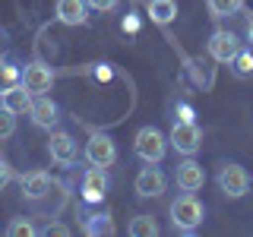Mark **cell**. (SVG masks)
<instances>
[{
  "mask_svg": "<svg viewBox=\"0 0 253 237\" xmlns=\"http://www.w3.org/2000/svg\"><path fill=\"white\" fill-rule=\"evenodd\" d=\"M22 82V67L13 57H0V95Z\"/></svg>",
  "mask_w": 253,
  "mask_h": 237,
  "instance_id": "cell-16",
  "label": "cell"
},
{
  "mask_svg": "<svg viewBox=\"0 0 253 237\" xmlns=\"http://www.w3.org/2000/svg\"><path fill=\"white\" fill-rule=\"evenodd\" d=\"M209 57L212 60H218V63H231L237 57V51H241V41H237V35L234 32H225V29H218V32H212V38H209Z\"/></svg>",
  "mask_w": 253,
  "mask_h": 237,
  "instance_id": "cell-8",
  "label": "cell"
},
{
  "mask_svg": "<svg viewBox=\"0 0 253 237\" xmlns=\"http://www.w3.org/2000/svg\"><path fill=\"white\" fill-rule=\"evenodd\" d=\"M85 234L98 237V234H114V221H111L108 212H95V215L85 218Z\"/></svg>",
  "mask_w": 253,
  "mask_h": 237,
  "instance_id": "cell-18",
  "label": "cell"
},
{
  "mask_svg": "<svg viewBox=\"0 0 253 237\" xmlns=\"http://www.w3.org/2000/svg\"><path fill=\"white\" fill-rule=\"evenodd\" d=\"M108 193V168H92L83 174V199L85 202H101Z\"/></svg>",
  "mask_w": 253,
  "mask_h": 237,
  "instance_id": "cell-12",
  "label": "cell"
},
{
  "mask_svg": "<svg viewBox=\"0 0 253 237\" xmlns=\"http://www.w3.org/2000/svg\"><path fill=\"white\" fill-rule=\"evenodd\" d=\"M51 174H44V171H32L22 177V196H26L29 202H42L47 193H51Z\"/></svg>",
  "mask_w": 253,
  "mask_h": 237,
  "instance_id": "cell-14",
  "label": "cell"
},
{
  "mask_svg": "<svg viewBox=\"0 0 253 237\" xmlns=\"http://www.w3.org/2000/svg\"><path fill=\"white\" fill-rule=\"evenodd\" d=\"M32 234H35V228H32L29 218H13L6 225V237H32Z\"/></svg>",
  "mask_w": 253,
  "mask_h": 237,
  "instance_id": "cell-21",
  "label": "cell"
},
{
  "mask_svg": "<svg viewBox=\"0 0 253 237\" xmlns=\"http://www.w3.org/2000/svg\"><path fill=\"white\" fill-rule=\"evenodd\" d=\"M168 142L174 146V152L190 158V155L200 152V146H203V130L193 120H177L174 130H171V136H168Z\"/></svg>",
  "mask_w": 253,
  "mask_h": 237,
  "instance_id": "cell-3",
  "label": "cell"
},
{
  "mask_svg": "<svg viewBox=\"0 0 253 237\" xmlns=\"http://www.w3.org/2000/svg\"><path fill=\"white\" fill-rule=\"evenodd\" d=\"M29 117L35 126H42V130H54V126L60 123V108L57 101L51 98V95H32V108H29Z\"/></svg>",
  "mask_w": 253,
  "mask_h": 237,
  "instance_id": "cell-6",
  "label": "cell"
},
{
  "mask_svg": "<svg viewBox=\"0 0 253 237\" xmlns=\"http://www.w3.org/2000/svg\"><path fill=\"white\" fill-rule=\"evenodd\" d=\"M6 184H10V168H6V164L0 161V190H3Z\"/></svg>",
  "mask_w": 253,
  "mask_h": 237,
  "instance_id": "cell-26",
  "label": "cell"
},
{
  "mask_svg": "<svg viewBox=\"0 0 253 237\" xmlns=\"http://www.w3.org/2000/svg\"><path fill=\"white\" fill-rule=\"evenodd\" d=\"M47 152H51V158H54L57 164H63V168L76 164V158H79L76 139L70 136V133H63V130H54V133H51V139H47Z\"/></svg>",
  "mask_w": 253,
  "mask_h": 237,
  "instance_id": "cell-9",
  "label": "cell"
},
{
  "mask_svg": "<svg viewBox=\"0 0 253 237\" xmlns=\"http://www.w3.org/2000/svg\"><path fill=\"white\" fill-rule=\"evenodd\" d=\"M42 234H44V237H67V234H70V228H67V225H60V221H51V225H47Z\"/></svg>",
  "mask_w": 253,
  "mask_h": 237,
  "instance_id": "cell-24",
  "label": "cell"
},
{
  "mask_svg": "<svg viewBox=\"0 0 253 237\" xmlns=\"http://www.w3.org/2000/svg\"><path fill=\"white\" fill-rule=\"evenodd\" d=\"M136 196H142V199H155V196H162L165 193V187H168V177H165L158 168H142L139 174H136Z\"/></svg>",
  "mask_w": 253,
  "mask_h": 237,
  "instance_id": "cell-10",
  "label": "cell"
},
{
  "mask_svg": "<svg viewBox=\"0 0 253 237\" xmlns=\"http://www.w3.org/2000/svg\"><path fill=\"white\" fill-rule=\"evenodd\" d=\"M180 120H193V111H190V108H180Z\"/></svg>",
  "mask_w": 253,
  "mask_h": 237,
  "instance_id": "cell-27",
  "label": "cell"
},
{
  "mask_svg": "<svg viewBox=\"0 0 253 237\" xmlns=\"http://www.w3.org/2000/svg\"><path fill=\"white\" fill-rule=\"evenodd\" d=\"M133 149H136V155L146 164H158L165 158V152H168V139H165L155 126H142L136 133V139H133Z\"/></svg>",
  "mask_w": 253,
  "mask_h": 237,
  "instance_id": "cell-2",
  "label": "cell"
},
{
  "mask_svg": "<svg viewBox=\"0 0 253 237\" xmlns=\"http://www.w3.org/2000/svg\"><path fill=\"white\" fill-rule=\"evenodd\" d=\"M247 38L253 41V16H250V22H247Z\"/></svg>",
  "mask_w": 253,
  "mask_h": 237,
  "instance_id": "cell-28",
  "label": "cell"
},
{
  "mask_svg": "<svg viewBox=\"0 0 253 237\" xmlns=\"http://www.w3.org/2000/svg\"><path fill=\"white\" fill-rule=\"evenodd\" d=\"M228 67H234V73H237V76H250V73H253V54L237 51V57L228 63Z\"/></svg>",
  "mask_w": 253,
  "mask_h": 237,
  "instance_id": "cell-22",
  "label": "cell"
},
{
  "mask_svg": "<svg viewBox=\"0 0 253 237\" xmlns=\"http://www.w3.org/2000/svg\"><path fill=\"white\" fill-rule=\"evenodd\" d=\"M22 85L32 92V95H42V92H51L54 85V70L42 60H32L22 67Z\"/></svg>",
  "mask_w": 253,
  "mask_h": 237,
  "instance_id": "cell-7",
  "label": "cell"
},
{
  "mask_svg": "<svg viewBox=\"0 0 253 237\" xmlns=\"http://www.w3.org/2000/svg\"><path fill=\"white\" fill-rule=\"evenodd\" d=\"M130 237H155L158 234V225H155V218L152 215H136L130 221Z\"/></svg>",
  "mask_w": 253,
  "mask_h": 237,
  "instance_id": "cell-20",
  "label": "cell"
},
{
  "mask_svg": "<svg viewBox=\"0 0 253 237\" xmlns=\"http://www.w3.org/2000/svg\"><path fill=\"white\" fill-rule=\"evenodd\" d=\"M174 180H177V187L184 190V193H196V190H203V184H206V171H203V164H196L193 155H190L187 161L177 164Z\"/></svg>",
  "mask_w": 253,
  "mask_h": 237,
  "instance_id": "cell-11",
  "label": "cell"
},
{
  "mask_svg": "<svg viewBox=\"0 0 253 237\" xmlns=\"http://www.w3.org/2000/svg\"><path fill=\"white\" fill-rule=\"evenodd\" d=\"M0 105H3L6 111H13V114H29V108H32V92L19 82V85H13V89H6L3 95H0Z\"/></svg>",
  "mask_w": 253,
  "mask_h": 237,
  "instance_id": "cell-15",
  "label": "cell"
},
{
  "mask_svg": "<svg viewBox=\"0 0 253 237\" xmlns=\"http://www.w3.org/2000/svg\"><path fill=\"white\" fill-rule=\"evenodd\" d=\"M54 13H57V19L63 26H85V19H89V3H85V0H57Z\"/></svg>",
  "mask_w": 253,
  "mask_h": 237,
  "instance_id": "cell-13",
  "label": "cell"
},
{
  "mask_svg": "<svg viewBox=\"0 0 253 237\" xmlns=\"http://www.w3.org/2000/svg\"><path fill=\"white\" fill-rule=\"evenodd\" d=\"M218 190L228 196V199H241V196H247L250 190V174L247 168H241V164H225V168L218 171Z\"/></svg>",
  "mask_w": 253,
  "mask_h": 237,
  "instance_id": "cell-4",
  "label": "cell"
},
{
  "mask_svg": "<svg viewBox=\"0 0 253 237\" xmlns=\"http://www.w3.org/2000/svg\"><path fill=\"white\" fill-rule=\"evenodd\" d=\"M149 16L158 26H168V22L177 16V3L174 0H149Z\"/></svg>",
  "mask_w": 253,
  "mask_h": 237,
  "instance_id": "cell-17",
  "label": "cell"
},
{
  "mask_svg": "<svg viewBox=\"0 0 253 237\" xmlns=\"http://www.w3.org/2000/svg\"><path fill=\"white\" fill-rule=\"evenodd\" d=\"M16 133V114L0 105V139H10Z\"/></svg>",
  "mask_w": 253,
  "mask_h": 237,
  "instance_id": "cell-23",
  "label": "cell"
},
{
  "mask_svg": "<svg viewBox=\"0 0 253 237\" xmlns=\"http://www.w3.org/2000/svg\"><path fill=\"white\" fill-rule=\"evenodd\" d=\"M85 161L95 164V168H111V164L117 161L114 139L105 136V133H92L89 142H85Z\"/></svg>",
  "mask_w": 253,
  "mask_h": 237,
  "instance_id": "cell-5",
  "label": "cell"
},
{
  "mask_svg": "<svg viewBox=\"0 0 253 237\" xmlns=\"http://www.w3.org/2000/svg\"><path fill=\"white\" fill-rule=\"evenodd\" d=\"M203 218H206V209L193 193H180L177 199L171 202V225L177 228L180 234H193L196 228L203 225Z\"/></svg>",
  "mask_w": 253,
  "mask_h": 237,
  "instance_id": "cell-1",
  "label": "cell"
},
{
  "mask_svg": "<svg viewBox=\"0 0 253 237\" xmlns=\"http://www.w3.org/2000/svg\"><path fill=\"white\" fill-rule=\"evenodd\" d=\"M85 3H89L92 10H98V13H111L117 6V0H85Z\"/></svg>",
  "mask_w": 253,
  "mask_h": 237,
  "instance_id": "cell-25",
  "label": "cell"
},
{
  "mask_svg": "<svg viewBox=\"0 0 253 237\" xmlns=\"http://www.w3.org/2000/svg\"><path fill=\"white\" fill-rule=\"evenodd\" d=\"M206 3H209V13L215 19H228V16L244 10V0H206Z\"/></svg>",
  "mask_w": 253,
  "mask_h": 237,
  "instance_id": "cell-19",
  "label": "cell"
}]
</instances>
